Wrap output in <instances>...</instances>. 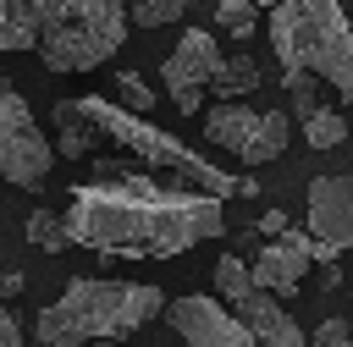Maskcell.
Returning a JSON list of instances; mask_svg holds the SVG:
<instances>
[{
    "label": "cell",
    "instance_id": "1",
    "mask_svg": "<svg viewBox=\"0 0 353 347\" xmlns=\"http://www.w3.org/2000/svg\"><path fill=\"white\" fill-rule=\"evenodd\" d=\"M66 226L77 248L110 259H176L210 237H221V193L210 187H165L143 171L99 165V182H77L66 193Z\"/></svg>",
    "mask_w": 353,
    "mask_h": 347
},
{
    "label": "cell",
    "instance_id": "2",
    "mask_svg": "<svg viewBox=\"0 0 353 347\" xmlns=\"http://www.w3.org/2000/svg\"><path fill=\"white\" fill-rule=\"evenodd\" d=\"M154 314H165L160 286L149 281H66V292L55 303L39 308V341L44 347H83V341H121L138 325H149Z\"/></svg>",
    "mask_w": 353,
    "mask_h": 347
},
{
    "label": "cell",
    "instance_id": "3",
    "mask_svg": "<svg viewBox=\"0 0 353 347\" xmlns=\"http://www.w3.org/2000/svg\"><path fill=\"white\" fill-rule=\"evenodd\" d=\"M270 50L281 66L320 72L353 105V22L342 0H281L270 6Z\"/></svg>",
    "mask_w": 353,
    "mask_h": 347
},
{
    "label": "cell",
    "instance_id": "4",
    "mask_svg": "<svg viewBox=\"0 0 353 347\" xmlns=\"http://www.w3.org/2000/svg\"><path fill=\"white\" fill-rule=\"evenodd\" d=\"M83 105H88V116L105 127L110 143L132 149V154L149 160L154 171H176V176H188L193 187H210V193H221V198H232V193H237V198H259L254 176H232V171L210 165V160L193 154L182 138H171V132H160L154 121H143V110H132V105H121V99H99V94H88Z\"/></svg>",
    "mask_w": 353,
    "mask_h": 347
},
{
    "label": "cell",
    "instance_id": "5",
    "mask_svg": "<svg viewBox=\"0 0 353 347\" xmlns=\"http://www.w3.org/2000/svg\"><path fill=\"white\" fill-rule=\"evenodd\" d=\"M127 28V0H61L55 22L39 39V55L50 72H94L121 50Z\"/></svg>",
    "mask_w": 353,
    "mask_h": 347
},
{
    "label": "cell",
    "instance_id": "6",
    "mask_svg": "<svg viewBox=\"0 0 353 347\" xmlns=\"http://www.w3.org/2000/svg\"><path fill=\"white\" fill-rule=\"evenodd\" d=\"M287 110H248L237 99H215V110L204 116V138L237 154L243 165H270L276 154H287Z\"/></svg>",
    "mask_w": 353,
    "mask_h": 347
},
{
    "label": "cell",
    "instance_id": "7",
    "mask_svg": "<svg viewBox=\"0 0 353 347\" xmlns=\"http://www.w3.org/2000/svg\"><path fill=\"white\" fill-rule=\"evenodd\" d=\"M55 154H61V149L44 143L28 99L6 83V94H0V176H6L11 187H44Z\"/></svg>",
    "mask_w": 353,
    "mask_h": 347
},
{
    "label": "cell",
    "instance_id": "8",
    "mask_svg": "<svg viewBox=\"0 0 353 347\" xmlns=\"http://www.w3.org/2000/svg\"><path fill=\"white\" fill-rule=\"evenodd\" d=\"M165 319H171V330H176L182 341H193V347H254V341H259L243 314H226V308H221L215 297H204V292L165 303Z\"/></svg>",
    "mask_w": 353,
    "mask_h": 347
},
{
    "label": "cell",
    "instance_id": "9",
    "mask_svg": "<svg viewBox=\"0 0 353 347\" xmlns=\"http://www.w3.org/2000/svg\"><path fill=\"white\" fill-rule=\"evenodd\" d=\"M309 231L353 248V176H314L309 182Z\"/></svg>",
    "mask_w": 353,
    "mask_h": 347
},
{
    "label": "cell",
    "instance_id": "10",
    "mask_svg": "<svg viewBox=\"0 0 353 347\" xmlns=\"http://www.w3.org/2000/svg\"><path fill=\"white\" fill-rule=\"evenodd\" d=\"M215 66H221V44H215L204 28H188V33L176 39V50L165 55L160 77H165V88H171V94H176V88H210Z\"/></svg>",
    "mask_w": 353,
    "mask_h": 347
},
{
    "label": "cell",
    "instance_id": "11",
    "mask_svg": "<svg viewBox=\"0 0 353 347\" xmlns=\"http://www.w3.org/2000/svg\"><path fill=\"white\" fill-rule=\"evenodd\" d=\"M232 308H237V314L248 319V330H254L259 341H270V347H303V341H309V330L281 308V292H270V286L243 292Z\"/></svg>",
    "mask_w": 353,
    "mask_h": 347
},
{
    "label": "cell",
    "instance_id": "12",
    "mask_svg": "<svg viewBox=\"0 0 353 347\" xmlns=\"http://www.w3.org/2000/svg\"><path fill=\"white\" fill-rule=\"evenodd\" d=\"M61 0H0V50L17 55V50H39L44 28L55 22Z\"/></svg>",
    "mask_w": 353,
    "mask_h": 347
},
{
    "label": "cell",
    "instance_id": "13",
    "mask_svg": "<svg viewBox=\"0 0 353 347\" xmlns=\"http://www.w3.org/2000/svg\"><path fill=\"white\" fill-rule=\"evenodd\" d=\"M303 275H309V248H303V242H292V237L265 242V248H259V259H254V281H259V286H270V292H281V297H292V292L303 286Z\"/></svg>",
    "mask_w": 353,
    "mask_h": 347
},
{
    "label": "cell",
    "instance_id": "14",
    "mask_svg": "<svg viewBox=\"0 0 353 347\" xmlns=\"http://www.w3.org/2000/svg\"><path fill=\"white\" fill-rule=\"evenodd\" d=\"M55 127H61V154H72V160H88L94 149H99V138H105V127L88 116V105L83 99H61L55 105Z\"/></svg>",
    "mask_w": 353,
    "mask_h": 347
},
{
    "label": "cell",
    "instance_id": "15",
    "mask_svg": "<svg viewBox=\"0 0 353 347\" xmlns=\"http://www.w3.org/2000/svg\"><path fill=\"white\" fill-rule=\"evenodd\" d=\"M254 88H259V66H254L248 55L221 61L215 77H210V94H215V99H243V94H254Z\"/></svg>",
    "mask_w": 353,
    "mask_h": 347
},
{
    "label": "cell",
    "instance_id": "16",
    "mask_svg": "<svg viewBox=\"0 0 353 347\" xmlns=\"http://www.w3.org/2000/svg\"><path fill=\"white\" fill-rule=\"evenodd\" d=\"M303 138H309V149H336L342 138H347V121H342V110H331V105H314L303 121Z\"/></svg>",
    "mask_w": 353,
    "mask_h": 347
},
{
    "label": "cell",
    "instance_id": "17",
    "mask_svg": "<svg viewBox=\"0 0 353 347\" xmlns=\"http://www.w3.org/2000/svg\"><path fill=\"white\" fill-rule=\"evenodd\" d=\"M28 242H39L44 253L77 248V242H72V226H66V215H50V209H33V215H28Z\"/></svg>",
    "mask_w": 353,
    "mask_h": 347
},
{
    "label": "cell",
    "instance_id": "18",
    "mask_svg": "<svg viewBox=\"0 0 353 347\" xmlns=\"http://www.w3.org/2000/svg\"><path fill=\"white\" fill-rule=\"evenodd\" d=\"M320 83H325V77H320V72H309V66H287V72H281V88H287V99H292L298 121L320 105Z\"/></svg>",
    "mask_w": 353,
    "mask_h": 347
},
{
    "label": "cell",
    "instance_id": "19",
    "mask_svg": "<svg viewBox=\"0 0 353 347\" xmlns=\"http://www.w3.org/2000/svg\"><path fill=\"white\" fill-rule=\"evenodd\" d=\"M215 286H221V297H226V303H237V297H243V292H254L259 281H254V264H243V259L221 253V264H215Z\"/></svg>",
    "mask_w": 353,
    "mask_h": 347
},
{
    "label": "cell",
    "instance_id": "20",
    "mask_svg": "<svg viewBox=\"0 0 353 347\" xmlns=\"http://www.w3.org/2000/svg\"><path fill=\"white\" fill-rule=\"evenodd\" d=\"M215 22H221L232 39H254V28H259V0H221V6H215Z\"/></svg>",
    "mask_w": 353,
    "mask_h": 347
},
{
    "label": "cell",
    "instance_id": "21",
    "mask_svg": "<svg viewBox=\"0 0 353 347\" xmlns=\"http://www.w3.org/2000/svg\"><path fill=\"white\" fill-rule=\"evenodd\" d=\"M188 6H193V0H138V6H132V22H138V28H171V22L188 17Z\"/></svg>",
    "mask_w": 353,
    "mask_h": 347
},
{
    "label": "cell",
    "instance_id": "22",
    "mask_svg": "<svg viewBox=\"0 0 353 347\" xmlns=\"http://www.w3.org/2000/svg\"><path fill=\"white\" fill-rule=\"evenodd\" d=\"M116 99L132 105V110H154V88H149L138 72H116Z\"/></svg>",
    "mask_w": 353,
    "mask_h": 347
},
{
    "label": "cell",
    "instance_id": "23",
    "mask_svg": "<svg viewBox=\"0 0 353 347\" xmlns=\"http://www.w3.org/2000/svg\"><path fill=\"white\" fill-rule=\"evenodd\" d=\"M320 347H342V341H353V325L347 319H320V330H309Z\"/></svg>",
    "mask_w": 353,
    "mask_h": 347
},
{
    "label": "cell",
    "instance_id": "24",
    "mask_svg": "<svg viewBox=\"0 0 353 347\" xmlns=\"http://www.w3.org/2000/svg\"><path fill=\"white\" fill-rule=\"evenodd\" d=\"M171 99H176V116H199L204 110V88H176Z\"/></svg>",
    "mask_w": 353,
    "mask_h": 347
},
{
    "label": "cell",
    "instance_id": "25",
    "mask_svg": "<svg viewBox=\"0 0 353 347\" xmlns=\"http://www.w3.org/2000/svg\"><path fill=\"white\" fill-rule=\"evenodd\" d=\"M259 231H265V237H281V231H287V215H281V209H265V215H259Z\"/></svg>",
    "mask_w": 353,
    "mask_h": 347
},
{
    "label": "cell",
    "instance_id": "26",
    "mask_svg": "<svg viewBox=\"0 0 353 347\" xmlns=\"http://www.w3.org/2000/svg\"><path fill=\"white\" fill-rule=\"evenodd\" d=\"M17 341H22V325H17V319L0 308V347H17Z\"/></svg>",
    "mask_w": 353,
    "mask_h": 347
},
{
    "label": "cell",
    "instance_id": "27",
    "mask_svg": "<svg viewBox=\"0 0 353 347\" xmlns=\"http://www.w3.org/2000/svg\"><path fill=\"white\" fill-rule=\"evenodd\" d=\"M259 6H281V0H259Z\"/></svg>",
    "mask_w": 353,
    "mask_h": 347
},
{
    "label": "cell",
    "instance_id": "28",
    "mask_svg": "<svg viewBox=\"0 0 353 347\" xmlns=\"http://www.w3.org/2000/svg\"><path fill=\"white\" fill-rule=\"evenodd\" d=\"M0 94H6V77H0Z\"/></svg>",
    "mask_w": 353,
    "mask_h": 347
}]
</instances>
